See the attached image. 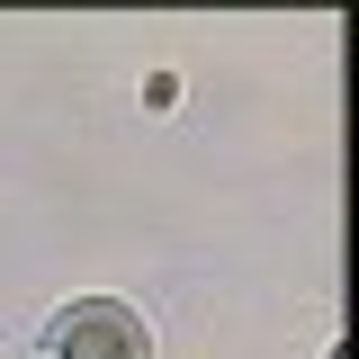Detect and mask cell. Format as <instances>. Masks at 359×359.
<instances>
[{
	"mask_svg": "<svg viewBox=\"0 0 359 359\" xmlns=\"http://www.w3.org/2000/svg\"><path fill=\"white\" fill-rule=\"evenodd\" d=\"M45 359H153V332L117 297H81L45 323Z\"/></svg>",
	"mask_w": 359,
	"mask_h": 359,
	"instance_id": "cell-1",
	"label": "cell"
}]
</instances>
